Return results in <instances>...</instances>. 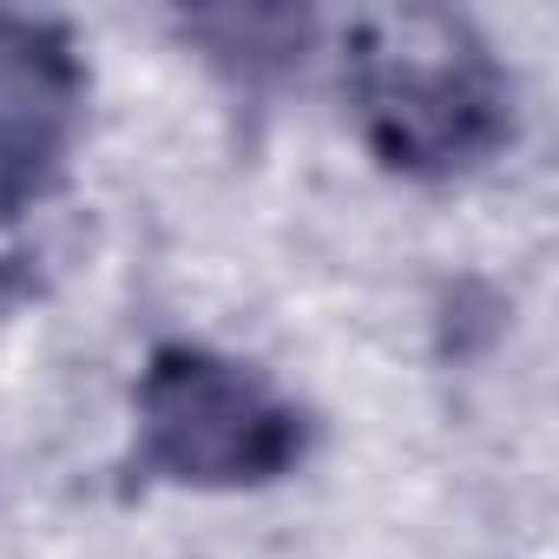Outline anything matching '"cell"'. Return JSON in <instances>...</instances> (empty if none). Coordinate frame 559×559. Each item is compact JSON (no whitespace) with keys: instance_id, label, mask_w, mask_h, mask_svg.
I'll return each mask as SVG.
<instances>
[{"instance_id":"cell-1","label":"cell","mask_w":559,"mask_h":559,"mask_svg":"<svg viewBox=\"0 0 559 559\" xmlns=\"http://www.w3.org/2000/svg\"><path fill=\"white\" fill-rule=\"evenodd\" d=\"M343 93L362 145L395 178H467L520 132L513 80L474 21L441 8L362 14L343 34Z\"/></svg>"},{"instance_id":"cell-2","label":"cell","mask_w":559,"mask_h":559,"mask_svg":"<svg viewBox=\"0 0 559 559\" xmlns=\"http://www.w3.org/2000/svg\"><path fill=\"white\" fill-rule=\"evenodd\" d=\"M132 415V467L165 487L243 493L297 474L310 454V415L263 369L204 343H158L139 369Z\"/></svg>"},{"instance_id":"cell-3","label":"cell","mask_w":559,"mask_h":559,"mask_svg":"<svg viewBox=\"0 0 559 559\" xmlns=\"http://www.w3.org/2000/svg\"><path fill=\"white\" fill-rule=\"evenodd\" d=\"M86 53L67 21L0 8V191L40 198L86 126Z\"/></svg>"},{"instance_id":"cell-4","label":"cell","mask_w":559,"mask_h":559,"mask_svg":"<svg viewBox=\"0 0 559 559\" xmlns=\"http://www.w3.org/2000/svg\"><path fill=\"white\" fill-rule=\"evenodd\" d=\"M178 34L237 93H263V86L290 80L304 67L317 21L297 8H204V14H178Z\"/></svg>"},{"instance_id":"cell-5","label":"cell","mask_w":559,"mask_h":559,"mask_svg":"<svg viewBox=\"0 0 559 559\" xmlns=\"http://www.w3.org/2000/svg\"><path fill=\"white\" fill-rule=\"evenodd\" d=\"M21 217H27V198L0 191V310L34 290V243H27Z\"/></svg>"}]
</instances>
